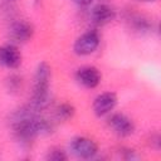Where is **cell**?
<instances>
[{
  "label": "cell",
  "instance_id": "cell-8",
  "mask_svg": "<svg viewBox=\"0 0 161 161\" xmlns=\"http://www.w3.org/2000/svg\"><path fill=\"white\" fill-rule=\"evenodd\" d=\"M75 79L84 88L93 89V88L98 87V84L101 83L102 74L97 67L84 65V67L78 68V70L75 72Z\"/></svg>",
  "mask_w": 161,
  "mask_h": 161
},
{
  "label": "cell",
  "instance_id": "cell-12",
  "mask_svg": "<svg viewBox=\"0 0 161 161\" xmlns=\"http://www.w3.org/2000/svg\"><path fill=\"white\" fill-rule=\"evenodd\" d=\"M47 160H49V161H65V160H68V155L65 153L64 150L58 148V147H53L48 151Z\"/></svg>",
  "mask_w": 161,
  "mask_h": 161
},
{
  "label": "cell",
  "instance_id": "cell-7",
  "mask_svg": "<svg viewBox=\"0 0 161 161\" xmlns=\"http://www.w3.org/2000/svg\"><path fill=\"white\" fill-rule=\"evenodd\" d=\"M118 98L117 94L113 92H103L101 94H98L92 103V109L93 113L97 117H103L107 116L108 113H111L116 106H117Z\"/></svg>",
  "mask_w": 161,
  "mask_h": 161
},
{
  "label": "cell",
  "instance_id": "cell-2",
  "mask_svg": "<svg viewBox=\"0 0 161 161\" xmlns=\"http://www.w3.org/2000/svg\"><path fill=\"white\" fill-rule=\"evenodd\" d=\"M50 78H52V68L47 62H40L34 72V82H33V92L29 106L40 112L49 107L52 102L50 96Z\"/></svg>",
  "mask_w": 161,
  "mask_h": 161
},
{
  "label": "cell",
  "instance_id": "cell-4",
  "mask_svg": "<svg viewBox=\"0 0 161 161\" xmlns=\"http://www.w3.org/2000/svg\"><path fill=\"white\" fill-rule=\"evenodd\" d=\"M70 152L83 160L93 158L98 153V145L94 140L87 137V136H77L72 138L69 143Z\"/></svg>",
  "mask_w": 161,
  "mask_h": 161
},
{
  "label": "cell",
  "instance_id": "cell-9",
  "mask_svg": "<svg viewBox=\"0 0 161 161\" xmlns=\"http://www.w3.org/2000/svg\"><path fill=\"white\" fill-rule=\"evenodd\" d=\"M23 57L18 47L13 43L0 47V65L8 69H16L20 67Z\"/></svg>",
  "mask_w": 161,
  "mask_h": 161
},
{
  "label": "cell",
  "instance_id": "cell-16",
  "mask_svg": "<svg viewBox=\"0 0 161 161\" xmlns=\"http://www.w3.org/2000/svg\"><path fill=\"white\" fill-rule=\"evenodd\" d=\"M137 1H141V3H153L156 0H137Z\"/></svg>",
  "mask_w": 161,
  "mask_h": 161
},
{
  "label": "cell",
  "instance_id": "cell-3",
  "mask_svg": "<svg viewBox=\"0 0 161 161\" xmlns=\"http://www.w3.org/2000/svg\"><path fill=\"white\" fill-rule=\"evenodd\" d=\"M99 44H101L99 33L97 30H87L75 39L73 44V52L79 57H87L93 54L99 47Z\"/></svg>",
  "mask_w": 161,
  "mask_h": 161
},
{
  "label": "cell",
  "instance_id": "cell-5",
  "mask_svg": "<svg viewBox=\"0 0 161 161\" xmlns=\"http://www.w3.org/2000/svg\"><path fill=\"white\" fill-rule=\"evenodd\" d=\"M34 35V26L26 20H16L14 21L9 30L8 36L13 44H24L29 42Z\"/></svg>",
  "mask_w": 161,
  "mask_h": 161
},
{
  "label": "cell",
  "instance_id": "cell-10",
  "mask_svg": "<svg viewBox=\"0 0 161 161\" xmlns=\"http://www.w3.org/2000/svg\"><path fill=\"white\" fill-rule=\"evenodd\" d=\"M116 18V11L107 4H98L91 10V20L97 26H103L113 21Z\"/></svg>",
  "mask_w": 161,
  "mask_h": 161
},
{
  "label": "cell",
  "instance_id": "cell-15",
  "mask_svg": "<svg viewBox=\"0 0 161 161\" xmlns=\"http://www.w3.org/2000/svg\"><path fill=\"white\" fill-rule=\"evenodd\" d=\"M74 4H77L78 6H82V8H86V6H89L92 4L93 0H72Z\"/></svg>",
  "mask_w": 161,
  "mask_h": 161
},
{
  "label": "cell",
  "instance_id": "cell-6",
  "mask_svg": "<svg viewBox=\"0 0 161 161\" xmlns=\"http://www.w3.org/2000/svg\"><path fill=\"white\" fill-rule=\"evenodd\" d=\"M107 123L109 126V128L119 137H128L131 136L133 132H135V123L133 121L126 116L125 113H112L108 119H107Z\"/></svg>",
  "mask_w": 161,
  "mask_h": 161
},
{
  "label": "cell",
  "instance_id": "cell-17",
  "mask_svg": "<svg viewBox=\"0 0 161 161\" xmlns=\"http://www.w3.org/2000/svg\"><path fill=\"white\" fill-rule=\"evenodd\" d=\"M34 3H36V4H39V3H42V0H34Z\"/></svg>",
  "mask_w": 161,
  "mask_h": 161
},
{
  "label": "cell",
  "instance_id": "cell-11",
  "mask_svg": "<svg viewBox=\"0 0 161 161\" xmlns=\"http://www.w3.org/2000/svg\"><path fill=\"white\" fill-rule=\"evenodd\" d=\"M75 113V108L73 104L68 103V102H64L62 104L58 106L57 111H55V114H57V118L59 121H68L70 118H73Z\"/></svg>",
  "mask_w": 161,
  "mask_h": 161
},
{
  "label": "cell",
  "instance_id": "cell-14",
  "mask_svg": "<svg viewBox=\"0 0 161 161\" xmlns=\"http://www.w3.org/2000/svg\"><path fill=\"white\" fill-rule=\"evenodd\" d=\"M122 151L125 152L123 157H125L126 160H135V158H138V156L135 153V151H133V150H130V148H123Z\"/></svg>",
  "mask_w": 161,
  "mask_h": 161
},
{
  "label": "cell",
  "instance_id": "cell-18",
  "mask_svg": "<svg viewBox=\"0 0 161 161\" xmlns=\"http://www.w3.org/2000/svg\"><path fill=\"white\" fill-rule=\"evenodd\" d=\"M10 1H14V0H10Z\"/></svg>",
  "mask_w": 161,
  "mask_h": 161
},
{
  "label": "cell",
  "instance_id": "cell-1",
  "mask_svg": "<svg viewBox=\"0 0 161 161\" xmlns=\"http://www.w3.org/2000/svg\"><path fill=\"white\" fill-rule=\"evenodd\" d=\"M10 123L14 130L15 137L23 143H30L38 136L49 135L53 131V125L39 116L30 106L21 107L13 112Z\"/></svg>",
  "mask_w": 161,
  "mask_h": 161
},
{
  "label": "cell",
  "instance_id": "cell-13",
  "mask_svg": "<svg viewBox=\"0 0 161 161\" xmlns=\"http://www.w3.org/2000/svg\"><path fill=\"white\" fill-rule=\"evenodd\" d=\"M19 88H21V77L16 74H11L6 79V89L9 92H16L19 91Z\"/></svg>",
  "mask_w": 161,
  "mask_h": 161
}]
</instances>
